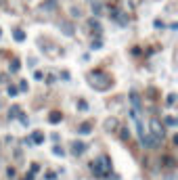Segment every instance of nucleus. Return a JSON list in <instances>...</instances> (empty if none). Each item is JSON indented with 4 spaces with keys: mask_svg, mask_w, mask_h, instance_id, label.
<instances>
[{
    "mask_svg": "<svg viewBox=\"0 0 178 180\" xmlns=\"http://www.w3.org/2000/svg\"><path fill=\"white\" fill-rule=\"evenodd\" d=\"M151 136L155 138V143L159 145V140L164 138V128H161V124H159V120H151Z\"/></svg>",
    "mask_w": 178,
    "mask_h": 180,
    "instance_id": "1",
    "label": "nucleus"
},
{
    "mask_svg": "<svg viewBox=\"0 0 178 180\" xmlns=\"http://www.w3.org/2000/svg\"><path fill=\"white\" fill-rule=\"evenodd\" d=\"M92 80H99V82H109V78H107L103 71H92ZM97 88H99V90H107V88H109V84H97Z\"/></svg>",
    "mask_w": 178,
    "mask_h": 180,
    "instance_id": "2",
    "label": "nucleus"
},
{
    "mask_svg": "<svg viewBox=\"0 0 178 180\" xmlns=\"http://www.w3.org/2000/svg\"><path fill=\"white\" fill-rule=\"evenodd\" d=\"M90 130H92V126L88 124V122L80 124V128H78V132H80V134H90Z\"/></svg>",
    "mask_w": 178,
    "mask_h": 180,
    "instance_id": "3",
    "label": "nucleus"
},
{
    "mask_svg": "<svg viewBox=\"0 0 178 180\" xmlns=\"http://www.w3.org/2000/svg\"><path fill=\"white\" fill-rule=\"evenodd\" d=\"M84 151H86V145L84 143H74V153L76 155H82Z\"/></svg>",
    "mask_w": 178,
    "mask_h": 180,
    "instance_id": "4",
    "label": "nucleus"
},
{
    "mask_svg": "<svg viewBox=\"0 0 178 180\" xmlns=\"http://www.w3.org/2000/svg\"><path fill=\"white\" fill-rule=\"evenodd\" d=\"M90 168H92V172H94V174H97V176H103V174H105V172H103V168H101V163H99V161H92V163H90Z\"/></svg>",
    "mask_w": 178,
    "mask_h": 180,
    "instance_id": "5",
    "label": "nucleus"
},
{
    "mask_svg": "<svg viewBox=\"0 0 178 180\" xmlns=\"http://www.w3.org/2000/svg\"><path fill=\"white\" fill-rule=\"evenodd\" d=\"M32 140H34L36 145L44 143V134H42V132H34V136H32Z\"/></svg>",
    "mask_w": 178,
    "mask_h": 180,
    "instance_id": "6",
    "label": "nucleus"
},
{
    "mask_svg": "<svg viewBox=\"0 0 178 180\" xmlns=\"http://www.w3.org/2000/svg\"><path fill=\"white\" fill-rule=\"evenodd\" d=\"M61 117H63V115H61V113H57V111H55V113H50L48 122H50V124H59V122H61Z\"/></svg>",
    "mask_w": 178,
    "mask_h": 180,
    "instance_id": "7",
    "label": "nucleus"
},
{
    "mask_svg": "<svg viewBox=\"0 0 178 180\" xmlns=\"http://www.w3.org/2000/svg\"><path fill=\"white\" fill-rule=\"evenodd\" d=\"M13 36H15V40H17V42H23V40H25V34L21 32V30H15V34H13Z\"/></svg>",
    "mask_w": 178,
    "mask_h": 180,
    "instance_id": "8",
    "label": "nucleus"
},
{
    "mask_svg": "<svg viewBox=\"0 0 178 180\" xmlns=\"http://www.w3.org/2000/svg\"><path fill=\"white\" fill-rule=\"evenodd\" d=\"M130 99H132V105H134V107H141V99H138V94H136V92H132V94H130Z\"/></svg>",
    "mask_w": 178,
    "mask_h": 180,
    "instance_id": "9",
    "label": "nucleus"
},
{
    "mask_svg": "<svg viewBox=\"0 0 178 180\" xmlns=\"http://www.w3.org/2000/svg\"><path fill=\"white\" fill-rule=\"evenodd\" d=\"M17 115H19V107H17V105H13V107H11V111H9V117H17Z\"/></svg>",
    "mask_w": 178,
    "mask_h": 180,
    "instance_id": "10",
    "label": "nucleus"
},
{
    "mask_svg": "<svg viewBox=\"0 0 178 180\" xmlns=\"http://www.w3.org/2000/svg\"><path fill=\"white\" fill-rule=\"evenodd\" d=\"M11 71H13V73H15V71H19V61H17V59L11 63Z\"/></svg>",
    "mask_w": 178,
    "mask_h": 180,
    "instance_id": "11",
    "label": "nucleus"
},
{
    "mask_svg": "<svg viewBox=\"0 0 178 180\" xmlns=\"http://www.w3.org/2000/svg\"><path fill=\"white\" fill-rule=\"evenodd\" d=\"M101 9H103V6H101L99 2H97V4H92V13H94V15H101Z\"/></svg>",
    "mask_w": 178,
    "mask_h": 180,
    "instance_id": "12",
    "label": "nucleus"
},
{
    "mask_svg": "<svg viewBox=\"0 0 178 180\" xmlns=\"http://www.w3.org/2000/svg\"><path fill=\"white\" fill-rule=\"evenodd\" d=\"M19 92V88H15V86H9V96H15Z\"/></svg>",
    "mask_w": 178,
    "mask_h": 180,
    "instance_id": "13",
    "label": "nucleus"
},
{
    "mask_svg": "<svg viewBox=\"0 0 178 180\" xmlns=\"http://www.w3.org/2000/svg\"><path fill=\"white\" fill-rule=\"evenodd\" d=\"M166 103H168V105H174V103H176V96H174V94H170V96H168V101H166Z\"/></svg>",
    "mask_w": 178,
    "mask_h": 180,
    "instance_id": "14",
    "label": "nucleus"
},
{
    "mask_svg": "<svg viewBox=\"0 0 178 180\" xmlns=\"http://www.w3.org/2000/svg\"><path fill=\"white\" fill-rule=\"evenodd\" d=\"M166 124H168V126H176V120H174V117H166Z\"/></svg>",
    "mask_w": 178,
    "mask_h": 180,
    "instance_id": "15",
    "label": "nucleus"
},
{
    "mask_svg": "<svg viewBox=\"0 0 178 180\" xmlns=\"http://www.w3.org/2000/svg\"><path fill=\"white\" fill-rule=\"evenodd\" d=\"M63 27H65V34H71V25L69 23H63Z\"/></svg>",
    "mask_w": 178,
    "mask_h": 180,
    "instance_id": "16",
    "label": "nucleus"
},
{
    "mask_svg": "<svg viewBox=\"0 0 178 180\" xmlns=\"http://www.w3.org/2000/svg\"><path fill=\"white\" fill-rule=\"evenodd\" d=\"M78 107H80V109H82V111H84V109H86V107H88V105H86V101H80V103H78Z\"/></svg>",
    "mask_w": 178,
    "mask_h": 180,
    "instance_id": "17",
    "label": "nucleus"
},
{
    "mask_svg": "<svg viewBox=\"0 0 178 180\" xmlns=\"http://www.w3.org/2000/svg\"><path fill=\"white\" fill-rule=\"evenodd\" d=\"M122 138H130V132L128 130H122Z\"/></svg>",
    "mask_w": 178,
    "mask_h": 180,
    "instance_id": "18",
    "label": "nucleus"
},
{
    "mask_svg": "<svg viewBox=\"0 0 178 180\" xmlns=\"http://www.w3.org/2000/svg\"><path fill=\"white\" fill-rule=\"evenodd\" d=\"M55 155H63V149L61 147H55Z\"/></svg>",
    "mask_w": 178,
    "mask_h": 180,
    "instance_id": "19",
    "label": "nucleus"
},
{
    "mask_svg": "<svg viewBox=\"0 0 178 180\" xmlns=\"http://www.w3.org/2000/svg\"><path fill=\"white\" fill-rule=\"evenodd\" d=\"M25 180H32V176H25Z\"/></svg>",
    "mask_w": 178,
    "mask_h": 180,
    "instance_id": "20",
    "label": "nucleus"
}]
</instances>
